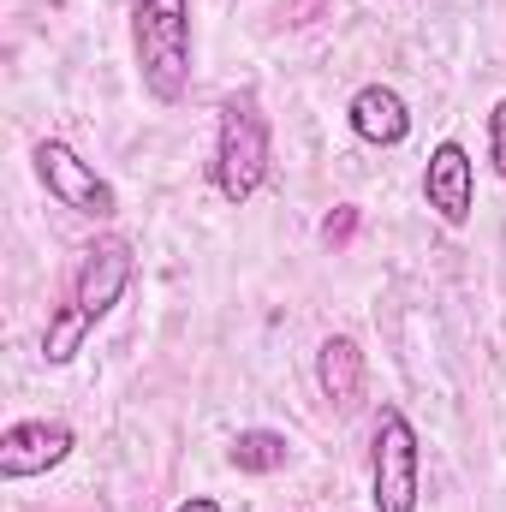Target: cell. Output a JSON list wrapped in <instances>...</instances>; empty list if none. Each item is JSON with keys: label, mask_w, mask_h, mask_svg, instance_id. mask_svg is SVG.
Here are the masks:
<instances>
[{"label": "cell", "mask_w": 506, "mask_h": 512, "mask_svg": "<svg viewBox=\"0 0 506 512\" xmlns=\"http://www.w3.org/2000/svg\"><path fill=\"white\" fill-rule=\"evenodd\" d=\"M227 459H233V471H245V477H274V471H286L292 447H286L280 429H239V441L227 447Z\"/></svg>", "instance_id": "30bf717a"}, {"label": "cell", "mask_w": 506, "mask_h": 512, "mask_svg": "<svg viewBox=\"0 0 506 512\" xmlns=\"http://www.w3.org/2000/svg\"><path fill=\"white\" fill-rule=\"evenodd\" d=\"M72 447H78L72 423H60V417H24V423H12V429L0 435V477H6V483L42 477V471L66 465Z\"/></svg>", "instance_id": "8992f818"}, {"label": "cell", "mask_w": 506, "mask_h": 512, "mask_svg": "<svg viewBox=\"0 0 506 512\" xmlns=\"http://www.w3.org/2000/svg\"><path fill=\"white\" fill-rule=\"evenodd\" d=\"M346 120H352V131H358L370 149H399V143L411 137V108H405V96H399L393 84H364V90L346 102Z\"/></svg>", "instance_id": "ba28073f"}, {"label": "cell", "mask_w": 506, "mask_h": 512, "mask_svg": "<svg viewBox=\"0 0 506 512\" xmlns=\"http://www.w3.org/2000/svg\"><path fill=\"white\" fill-rule=\"evenodd\" d=\"M30 161H36V179L48 185V197L60 203V209H72V215H90V221H114L120 215V197H114V185L72 149V143H60V137H42L36 149H30Z\"/></svg>", "instance_id": "5b68a950"}, {"label": "cell", "mask_w": 506, "mask_h": 512, "mask_svg": "<svg viewBox=\"0 0 506 512\" xmlns=\"http://www.w3.org/2000/svg\"><path fill=\"white\" fill-rule=\"evenodd\" d=\"M131 54L137 78L155 102H179L191 90V0H131Z\"/></svg>", "instance_id": "7a4b0ae2"}, {"label": "cell", "mask_w": 506, "mask_h": 512, "mask_svg": "<svg viewBox=\"0 0 506 512\" xmlns=\"http://www.w3.org/2000/svg\"><path fill=\"white\" fill-rule=\"evenodd\" d=\"M423 203L447 221V227H465L471 209H477V161L459 137H441L429 149V167H423Z\"/></svg>", "instance_id": "52a82bcc"}, {"label": "cell", "mask_w": 506, "mask_h": 512, "mask_svg": "<svg viewBox=\"0 0 506 512\" xmlns=\"http://www.w3.org/2000/svg\"><path fill=\"white\" fill-rule=\"evenodd\" d=\"M489 161H495V173L506 179V96L489 108Z\"/></svg>", "instance_id": "8fae6325"}, {"label": "cell", "mask_w": 506, "mask_h": 512, "mask_svg": "<svg viewBox=\"0 0 506 512\" xmlns=\"http://www.w3.org/2000/svg\"><path fill=\"white\" fill-rule=\"evenodd\" d=\"M352 227H358V215H352V209H346V215H328V221H322V239H328V245H340V239H352Z\"/></svg>", "instance_id": "7c38bea8"}, {"label": "cell", "mask_w": 506, "mask_h": 512, "mask_svg": "<svg viewBox=\"0 0 506 512\" xmlns=\"http://www.w3.org/2000/svg\"><path fill=\"white\" fill-rule=\"evenodd\" d=\"M268 161H274V143H268V120L256 96H227L215 120V161H209L215 191L227 203H251L268 179Z\"/></svg>", "instance_id": "3957f363"}, {"label": "cell", "mask_w": 506, "mask_h": 512, "mask_svg": "<svg viewBox=\"0 0 506 512\" xmlns=\"http://www.w3.org/2000/svg\"><path fill=\"white\" fill-rule=\"evenodd\" d=\"M173 512H221V501L215 495H191V501H179Z\"/></svg>", "instance_id": "4fadbf2b"}, {"label": "cell", "mask_w": 506, "mask_h": 512, "mask_svg": "<svg viewBox=\"0 0 506 512\" xmlns=\"http://www.w3.org/2000/svg\"><path fill=\"white\" fill-rule=\"evenodd\" d=\"M423 501V447L399 405H381L370 435V507L376 512H417Z\"/></svg>", "instance_id": "277c9868"}, {"label": "cell", "mask_w": 506, "mask_h": 512, "mask_svg": "<svg viewBox=\"0 0 506 512\" xmlns=\"http://www.w3.org/2000/svg\"><path fill=\"white\" fill-rule=\"evenodd\" d=\"M316 387L340 411H352L364 399V352H358L352 334H328L322 340V352H316Z\"/></svg>", "instance_id": "9c48e42d"}, {"label": "cell", "mask_w": 506, "mask_h": 512, "mask_svg": "<svg viewBox=\"0 0 506 512\" xmlns=\"http://www.w3.org/2000/svg\"><path fill=\"white\" fill-rule=\"evenodd\" d=\"M131 268H137V256H131L126 239H96L84 262H78V274H72V298L48 316V328H42V364H72L78 352H84V340H90V328L126 298L131 286Z\"/></svg>", "instance_id": "6da1fadb"}]
</instances>
